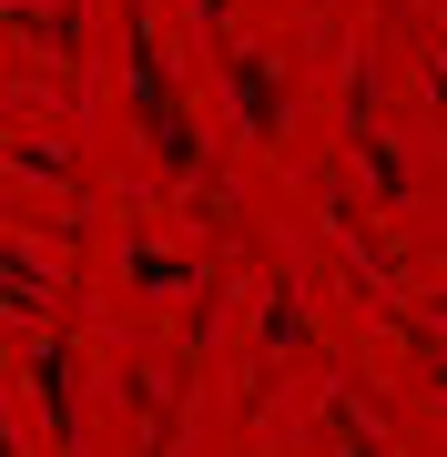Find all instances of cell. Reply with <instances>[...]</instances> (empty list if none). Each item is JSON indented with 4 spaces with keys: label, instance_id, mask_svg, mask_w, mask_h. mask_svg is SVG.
I'll use <instances>...</instances> for the list:
<instances>
[{
    "label": "cell",
    "instance_id": "obj_1",
    "mask_svg": "<svg viewBox=\"0 0 447 457\" xmlns=\"http://www.w3.org/2000/svg\"><path fill=\"white\" fill-rule=\"evenodd\" d=\"M122 82H133V112H153V153H163V173H194V122H183V102H173V71H163V51H153V31L133 21V41H122Z\"/></svg>",
    "mask_w": 447,
    "mask_h": 457
},
{
    "label": "cell",
    "instance_id": "obj_2",
    "mask_svg": "<svg viewBox=\"0 0 447 457\" xmlns=\"http://www.w3.org/2000/svg\"><path fill=\"white\" fill-rule=\"evenodd\" d=\"M31 386H41V417L62 427V447H82V366H71V345H41Z\"/></svg>",
    "mask_w": 447,
    "mask_h": 457
},
{
    "label": "cell",
    "instance_id": "obj_3",
    "mask_svg": "<svg viewBox=\"0 0 447 457\" xmlns=\"http://www.w3.org/2000/svg\"><path fill=\"white\" fill-rule=\"evenodd\" d=\"M234 102H244V132H275V71H265V51H234Z\"/></svg>",
    "mask_w": 447,
    "mask_h": 457
},
{
    "label": "cell",
    "instance_id": "obj_4",
    "mask_svg": "<svg viewBox=\"0 0 447 457\" xmlns=\"http://www.w3.org/2000/svg\"><path fill=\"white\" fill-rule=\"evenodd\" d=\"M0 457H11V427H0Z\"/></svg>",
    "mask_w": 447,
    "mask_h": 457
}]
</instances>
